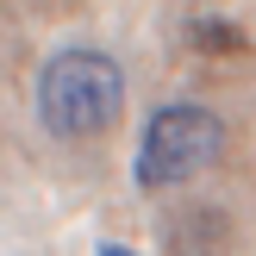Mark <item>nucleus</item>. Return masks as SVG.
I'll use <instances>...</instances> for the list:
<instances>
[{
	"mask_svg": "<svg viewBox=\"0 0 256 256\" xmlns=\"http://www.w3.org/2000/svg\"><path fill=\"white\" fill-rule=\"evenodd\" d=\"M38 112L56 138L82 144L119 125L125 112V75L106 50H56L38 75Z\"/></svg>",
	"mask_w": 256,
	"mask_h": 256,
	"instance_id": "obj_1",
	"label": "nucleus"
},
{
	"mask_svg": "<svg viewBox=\"0 0 256 256\" xmlns=\"http://www.w3.org/2000/svg\"><path fill=\"white\" fill-rule=\"evenodd\" d=\"M225 150V125L206 106L182 100V106H162L144 125V144H138V182L144 188H182L200 169H212Z\"/></svg>",
	"mask_w": 256,
	"mask_h": 256,
	"instance_id": "obj_2",
	"label": "nucleus"
},
{
	"mask_svg": "<svg viewBox=\"0 0 256 256\" xmlns=\"http://www.w3.org/2000/svg\"><path fill=\"white\" fill-rule=\"evenodd\" d=\"M194 44L212 50V56H232V50H244V32L225 25V19H200V25H194Z\"/></svg>",
	"mask_w": 256,
	"mask_h": 256,
	"instance_id": "obj_3",
	"label": "nucleus"
}]
</instances>
